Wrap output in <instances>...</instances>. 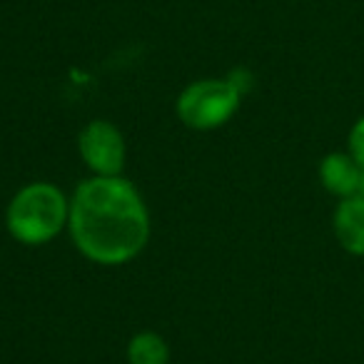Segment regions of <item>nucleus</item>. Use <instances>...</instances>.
<instances>
[{"label": "nucleus", "instance_id": "nucleus-1", "mask_svg": "<svg viewBox=\"0 0 364 364\" xmlns=\"http://www.w3.org/2000/svg\"><path fill=\"white\" fill-rule=\"evenodd\" d=\"M68 232L85 259L120 267L132 262L150 242V210L122 175H92L73 193Z\"/></svg>", "mask_w": 364, "mask_h": 364}, {"label": "nucleus", "instance_id": "nucleus-2", "mask_svg": "<svg viewBox=\"0 0 364 364\" xmlns=\"http://www.w3.org/2000/svg\"><path fill=\"white\" fill-rule=\"evenodd\" d=\"M70 198L53 182H28L6 210V228L16 242L26 247L48 245L68 230Z\"/></svg>", "mask_w": 364, "mask_h": 364}, {"label": "nucleus", "instance_id": "nucleus-3", "mask_svg": "<svg viewBox=\"0 0 364 364\" xmlns=\"http://www.w3.org/2000/svg\"><path fill=\"white\" fill-rule=\"evenodd\" d=\"M242 95L225 77H203L177 95L175 112L190 130L210 132L228 125L240 110Z\"/></svg>", "mask_w": 364, "mask_h": 364}, {"label": "nucleus", "instance_id": "nucleus-4", "mask_svg": "<svg viewBox=\"0 0 364 364\" xmlns=\"http://www.w3.org/2000/svg\"><path fill=\"white\" fill-rule=\"evenodd\" d=\"M77 155L97 177H117L125 167V137L110 120H90L77 132Z\"/></svg>", "mask_w": 364, "mask_h": 364}, {"label": "nucleus", "instance_id": "nucleus-5", "mask_svg": "<svg viewBox=\"0 0 364 364\" xmlns=\"http://www.w3.org/2000/svg\"><path fill=\"white\" fill-rule=\"evenodd\" d=\"M362 167L359 162L349 155L347 150H334L319 160L317 175H319V185L327 190L329 195L344 200L352 198L359 193V182H362Z\"/></svg>", "mask_w": 364, "mask_h": 364}, {"label": "nucleus", "instance_id": "nucleus-6", "mask_svg": "<svg viewBox=\"0 0 364 364\" xmlns=\"http://www.w3.org/2000/svg\"><path fill=\"white\" fill-rule=\"evenodd\" d=\"M332 230L339 247L354 257H364V198L352 195L337 203L332 215Z\"/></svg>", "mask_w": 364, "mask_h": 364}, {"label": "nucleus", "instance_id": "nucleus-7", "mask_svg": "<svg viewBox=\"0 0 364 364\" xmlns=\"http://www.w3.org/2000/svg\"><path fill=\"white\" fill-rule=\"evenodd\" d=\"M127 362L130 364H170V347L157 332H137L127 342Z\"/></svg>", "mask_w": 364, "mask_h": 364}, {"label": "nucleus", "instance_id": "nucleus-8", "mask_svg": "<svg viewBox=\"0 0 364 364\" xmlns=\"http://www.w3.org/2000/svg\"><path fill=\"white\" fill-rule=\"evenodd\" d=\"M347 152L359 162V167L364 170V115L357 117V122L352 125L347 135Z\"/></svg>", "mask_w": 364, "mask_h": 364}, {"label": "nucleus", "instance_id": "nucleus-9", "mask_svg": "<svg viewBox=\"0 0 364 364\" xmlns=\"http://www.w3.org/2000/svg\"><path fill=\"white\" fill-rule=\"evenodd\" d=\"M225 80H228L242 97L247 95V92L252 90V85H255V75L247 70V68H235V70L228 73V77H225Z\"/></svg>", "mask_w": 364, "mask_h": 364}, {"label": "nucleus", "instance_id": "nucleus-10", "mask_svg": "<svg viewBox=\"0 0 364 364\" xmlns=\"http://www.w3.org/2000/svg\"><path fill=\"white\" fill-rule=\"evenodd\" d=\"M357 195H362V198H364V172H362V182H359V193Z\"/></svg>", "mask_w": 364, "mask_h": 364}]
</instances>
